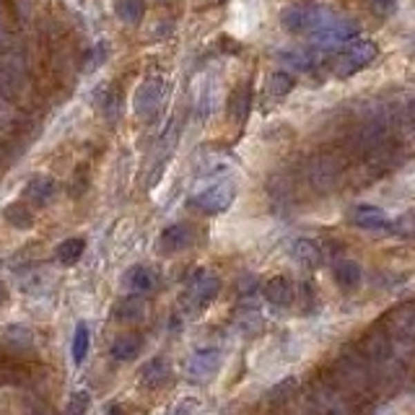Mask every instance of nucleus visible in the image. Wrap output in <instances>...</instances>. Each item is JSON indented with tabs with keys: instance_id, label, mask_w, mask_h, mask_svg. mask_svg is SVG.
I'll return each instance as SVG.
<instances>
[{
	"instance_id": "nucleus-28",
	"label": "nucleus",
	"mask_w": 415,
	"mask_h": 415,
	"mask_svg": "<svg viewBox=\"0 0 415 415\" xmlns=\"http://www.w3.org/2000/svg\"><path fill=\"white\" fill-rule=\"evenodd\" d=\"M107 415H125V410H122L119 405H112V407H109V413H107Z\"/></svg>"
},
{
	"instance_id": "nucleus-4",
	"label": "nucleus",
	"mask_w": 415,
	"mask_h": 415,
	"mask_svg": "<svg viewBox=\"0 0 415 415\" xmlns=\"http://www.w3.org/2000/svg\"><path fill=\"white\" fill-rule=\"evenodd\" d=\"M234 195H236V187L231 180H218L213 184H208L205 190L195 192L192 195L190 205L192 208H197L200 213H208V215H215V213H224L226 208L234 202Z\"/></svg>"
},
{
	"instance_id": "nucleus-27",
	"label": "nucleus",
	"mask_w": 415,
	"mask_h": 415,
	"mask_svg": "<svg viewBox=\"0 0 415 415\" xmlns=\"http://www.w3.org/2000/svg\"><path fill=\"white\" fill-rule=\"evenodd\" d=\"M192 410H195V403H190V400H187V403H180V405H177V407H174V413H171V415H192Z\"/></svg>"
},
{
	"instance_id": "nucleus-6",
	"label": "nucleus",
	"mask_w": 415,
	"mask_h": 415,
	"mask_svg": "<svg viewBox=\"0 0 415 415\" xmlns=\"http://www.w3.org/2000/svg\"><path fill=\"white\" fill-rule=\"evenodd\" d=\"M164 99H166V84L161 81V78H146L143 84L138 86V91H135V115L143 119H151L156 117L164 107Z\"/></svg>"
},
{
	"instance_id": "nucleus-8",
	"label": "nucleus",
	"mask_w": 415,
	"mask_h": 415,
	"mask_svg": "<svg viewBox=\"0 0 415 415\" xmlns=\"http://www.w3.org/2000/svg\"><path fill=\"white\" fill-rule=\"evenodd\" d=\"M195 242V231L192 226L187 224H171L166 226L159 236V249L164 255H174V252H182Z\"/></svg>"
},
{
	"instance_id": "nucleus-11",
	"label": "nucleus",
	"mask_w": 415,
	"mask_h": 415,
	"mask_svg": "<svg viewBox=\"0 0 415 415\" xmlns=\"http://www.w3.org/2000/svg\"><path fill=\"white\" fill-rule=\"evenodd\" d=\"M262 296H265L267 304H273L276 309H286V307H291V301H293V286H291L288 278L276 276L265 283Z\"/></svg>"
},
{
	"instance_id": "nucleus-24",
	"label": "nucleus",
	"mask_w": 415,
	"mask_h": 415,
	"mask_svg": "<svg viewBox=\"0 0 415 415\" xmlns=\"http://www.w3.org/2000/svg\"><path fill=\"white\" fill-rule=\"evenodd\" d=\"M88 403H91V397L86 389H78V392L70 394V400L65 405V415H86L88 413Z\"/></svg>"
},
{
	"instance_id": "nucleus-3",
	"label": "nucleus",
	"mask_w": 415,
	"mask_h": 415,
	"mask_svg": "<svg viewBox=\"0 0 415 415\" xmlns=\"http://www.w3.org/2000/svg\"><path fill=\"white\" fill-rule=\"evenodd\" d=\"M218 291H221V278L215 276V273H211V270H197L190 278L187 288H184L182 304H184L187 311L197 314V311L211 307V301L218 296Z\"/></svg>"
},
{
	"instance_id": "nucleus-15",
	"label": "nucleus",
	"mask_w": 415,
	"mask_h": 415,
	"mask_svg": "<svg viewBox=\"0 0 415 415\" xmlns=\"http://www.w3.org/2000/svg\"><path fill=\"white\" fill-rule=\"evenodd\" d=\"M169 374H171V369H169V363L164 361V358H151V361L143 366L140 379H143V384H146V387L156 389V387H161V384H166Z\"/></svg>"
},
{
	"instance_id": "nucleus-13",
	"label": "nucleus",
	"mask_w": 415,
	"mask_h": 415,
	"mask_svg": "<svg viewBox=\"0 0 415 415\" xmlns=\"http://www.w3.org/2000/svg\"><path fill=\"white\" fill-rule=\"evenodd\" d=\"M249 107H252V88L249 84H242L231 94V102H229V115L234 122H244L249 117Z\"/></svg>"
},
{
	"instance_id": "nucleus-25",
	"label": "nucleus",
	"mask_w": 415,
	"mask_h": 415,
	"mask_svg": "<svg viewBox=\"0 0 415 415\" xmlns=\"http://www.w3.org/2000/svg\"><path fill=\"white\" fill-rule=\"evenodd\" d=\"M369 6H371V11L376 13V16H382V19H387V16H392V13L397 11V0H369Z\"/></svg>"
},
{
	"instance_id": "nucleus-14",
	"label": "nucleus",
	"mask_w": 415,
	"mask_h": 415,
	"mask_svg": "<svg viewBox=\"0 0 415 415\" xmlns=\"http://www.w3.org/2000/svg\"><path fill=\"white\" fill-rule=\"evenodd\" d=\"M335 283L340 288H345V291H351V288H356L358 283H361L363 278V270L358 262H353V260H340L338 265H335Z\"/></svg>"
},
{
	"instance_id": "nucleus-21",
	"label": "nucleus",
	"mask_w": 415,
	"mask_h": 415,
	"mask_svg": "<svg viewBox=\"0 0 415 415\" xmlns=\"http://www.w3.org/2000/svg\"><path fill=\"white\" fill-rule=\"evenodd\" d=\"M88 345H91V332H88V325L86 322H78V327L73 332V361L84 363L86 353H88Z\"/></svg>"
},
{
	"instance_id": "nucleus-5",
	"label": "nucleus",
	"mask_w": 415,
	"mask_h": 415,
	"mask_svg": "<svg viewBox=\"0 0 415 415\" xmlns=\"http://www.w3.org/2000/svg\"><path fill=\"white\" fill-rule=\"evenodd\" d=\"M356 34H358V26L356 21L351 19H345V16H338V13H332V19L325 26H322L320 32H314L309 39L311 44L317 47V50H332V47H342L345 42H351L356 39Z\"/></svg>"
},
{
	"instance_id": "nucleus-20",
	"label": "nucleus",
	"mask_w": 415,
	"mask_h": 415,
	"mask_svg": "<svg viewBox=\"0 0 415 415\" xmlns=\"http://www.w3.org/2000/svg\"><path fill=\"white\" fill-rule=\"evenodd\" d=\"M291 88H293V75L286 73V70H278L267 81V96H273V102H280L283 96H288Z\"/></svg>"
},
{
	"instance_id": "nucleus-9",
	"label": "nucleus",
	"mask_w": 415,
	"mask_h": 415,
	"mask_svg": "<svg viewBox=\"0 0 415 415\" xmlns=\"http://www.w3.org/2000/svg\"><path fill=\"white\" fill-rule=\"evenodd\" d=\"M351 224L358 229H369V231H382V229H392V221L387 218L382 208L376 205H356L351 211Z\"/></svg>"
},
{
	"instance_id": "nucleus-7",
	"label": "nucleus",
	"mask_w": 415,
	"mask_h": 415,
	"mask_svg": "<svg viewBox=\"0 0 415 415\" xmlns=\"http://www.w3.org/2000/svg\"><path fill=\"white\" fill-rule=\"evenodd\" d=\"M221 366V351L218 348H200L192 353V358L187 361V379L190 382H208Z\"/></svg>"
},
{
	"instance_id": "nucleus-1",
	"label": "nucleus",
	"mask_w": 415,
	"mask_h": 415,
	"mask_svg": "<svg viewBox=\"0 0 415 415\" xmlns=\"http://www.w3.org/2000/svg\"><path fill=\"white\" fill-rule=\"evenodd\" d=\"M376 55H379L376 42H371V39H351L342 47H338V52L330 57L327 68H330V73L335 78H351L358 70L369 68L376 60Z\"/></svg>"
},
{
	"instance_id": "nucleus-10",
	"label": "nucleus",
	"mask_w": 415,
	"mask_h": 415,
	"mask_svg": "<svg viewBox=\"0 0 415 415\" xmlns=\"http://www.w3.org/2000/svg\"><path fill=\"white\" fill-rule=\"evenodd\" d=\"M156 283H159V276H156V270L148 265H135L125 273V288H128L133 296L148 293V291L156 288Z\"/></svg>"
},
{
	"instance_id": "nucleus-12",
	"label": "nucleus",
	"mask_w": 415,
	"mask_h": 415,
	"mask_svg": "<svg viewBox=\"0 0 415 415\" xmlns=\"http://www.w3.org/2000/svg\"><path fill=\"white\" fill-rule=\"evenodd\" d=\"M52 195H55V180L52 177H44V174L29 180L26 190H23V197H26V202H32V205H47V202L52 200Z\"/></svg>"
},
{
	"instance_id": "nucleus-26",
	"label": "nucleus",
	"mask_w": 415,
	"mask_h": 415,
	"mask_svg": "<svg viewBox=\"0 0 415 415\" xmlns=\"http://www.w3.org/2000/svg\"><path fill=\"white\" fill-rule=\"evenodd\" d=\"M394 229H397L400 234H405V236H407V234L415 236V211H413V213L403 215V218L394 224Z\"/></svg>"
},
{
	"instance_id": "nucleus-19",
	"label": "nucleus",
	"mask_w": 415,
	"mask_h": 415,
	"mask_svg": "<svg viewBox=\"0 0 415 415\" xmlns=\"http://www.w3.org/2000/svg\"><path fill=\"white\" fill-rule=\"evenodd\" d=\"M84 239H65L63 244L55 249V257H57L60 265H75L81 260V255H84Z\"/></svg>"
},
{
	"instance_id": "nucleus-22",
	"label": "nucleus",
	"mask_w": 415,
	"mask_h": 415,
	"mask_svg": "<svg viewBox=\"0 0 415 415\" xmlns=\"http://www.w3.org/2000/svg\"><path fill=\"white\" fill-rule=\"evenodd\" d=\"M143 301H140L138 296H130L125 298L122 304H117V309H115V317H117L119 322H135L143 317Z\"/></svg>"
},
{
	"instance_id": "nucleus-29",
	"label": "nucleus",
	"mask_w": 415,
	"mask_h": 415,
	"mask_svg": "<svg viewBox=\"0 0 415 415\" xmlns=\"http://www.w3.org/2000/svg\"><path fill=\"white\" fill-rule=\"evenodd\" d=\"M3 298H6V291H3V283H0V304H3Z\"/></svg>"
},
{
	"instance_id": "nucleus-17",
	"label": "nucleus",
	"mask_w": 415,
	"mask_h": 415,
	"mask_svg": "<svg viewBox=\"0 0 415 415\" xmlns=\"http://www.w3.org/2000/svg\"><path fill=\"white\" fill-rule=\"evenodd\" d=\"M115 13L122 23H130L135 26L140 23L143 13H146V3L143 0H115Z\"/></svg>"
},
{
	"instance_id": "nucleus-2",
	"label": "nucleus",
	"mask_w": 415,
	"mask_h": 415,
	"mask_svg": "<svg viewBox=\"0 0 415 415\" xmlns=\"http://www.w3.org/2000/svg\"><path fill=\"white\" fill-rule=\"evenodd\" d=\"M330 8L317 6V3H296V6H288L286 11L280 13V23L283 29L291 34H307L311 37L314 32H320L325 23L332 19Z\"/></svg>"
},
{
	"instance_id": "nucleus-23",
	"label": "nucleus",
	"mask_w": 415,
	"mask_h": 415,
	"mask_svg": "<svg viewBox=\"0 0 415 415\" xmlns=\"http://www.w3.org/2000/svg\"><path fill=\"white\" fill-rule=\"evenodd\" d=\"M3 215H6V221L11 226H16V229H29L32 226V213L26 211V202H13V205H8L6 211H3Z\"/></svg>"
},
{
	"instance_id": "nucleus-16",
	"label": "nucleus",
	"mask_w": 415,
	"mask_h": 415,
	"mask_svg": "<svg viewBox=\"0 0 415 415\" xmlns=\"http://www.w3.org/2000/svg\"><path fill=\"white\" fill-rule=\"evenodd\" d=\"M291 255H293V260L296 262H301V265L307 267H317L322 260V249L317 242H311V239H296L293 242V249H291Z\"/></svg>"
},
{
	"instance_id": "nucleus-18",
	"label": "nucleus",
	"mask_w": 415,
	"mask_h": 415,
	"mask_svg": "<svg viewBox=\"0 0 415 415\" xmlns=\"http://www.w3.org/2000/svg\"><path fill=\"white\" fill-rule=\"evenodd\" d=\"M140 345H143V340H140V335H122V338H117L115 340V345H112V358L115 361H130V358H135L140 351Z\"/></svg>"
}]
</instances>
